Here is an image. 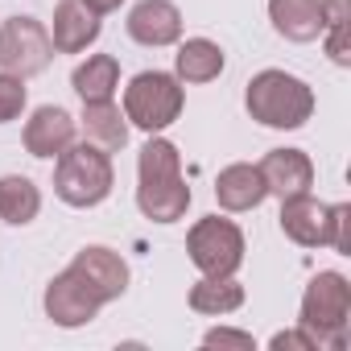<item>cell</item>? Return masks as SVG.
<instances>
[{"mask_svg": "<svg viewBox=\"0 0 351 351\" xmlns=\"http://www.w3.org/2000/svg\"><path fill=\"white\" fill-rule=\"evenodd\" d=\"M136 173H141V186H136V207L145 219L153 223H178L191 207V186L182 178V153L173 141L149 132L141 157H136Z\"/></svg>", "mask_w": 351, "mask_h": 351, "instance_id": "6da1fadb", "label": "cell"}, {"mask_svg": "<svg viewBox=\"0 0 351 351\" xmlns=\"http://www.w3.org/2000/svg\"><path fill=\"white\" fill-rule=\"evenodd\" d=\"M244 108L265 128H302L314 116V91L306 79L285 71H261L248 79Z\"/></svg>", "mask_w": 351, "mask_h": 351, "instance_id": "7a4b0ae2", "label": "cell"}, {"mask_svg": "<svg viewBox=\"0 0 351 351\" xmlns=\"http://www.w3.org/2000/svg\"><path fill=\"white\" fill-rule=\"evenodd\" d=\"M112 157L83 141V145H66L58 153V165H54V195L66 203V207H99L108 195H112Z\"/></svg>", "mask_w": 351, "mask_h": 351, "instance_id": "3957f363", "label": "cell"}, {"mask_svg": "<svg viewBox=\"0 0 351 351\" xmlns=\"http://www.w3.org/2000/svg\"><path fill=\"white\" fill-rule=\"evenodd\" d=\"M347 318H351V285L343 273L322 269L310 277L302 293V318L298 326L318 343V347H343L347 343Z\"/></svg>", "mask_w": 351, "mask_h": 351, "instance_id": "277c9868", "label": "cell"}, {"mask_svg": "<svg viewBox=\"0 0 351 351\" xmlns=\"http://www.w3.org/2000/svg\"><path fill=\"white\" fill-rule=\"evenodd\" d=\"M182 83L178 75H165V71H141L128 87H124V116L128 124L145 128V132H161L173 120L182 116Z\"/></svg>", "mask_w": 351, "mask_h": 351, "instance_id": "5b68a950", "label": "cell"}, {"mask_svg": "<svg viewBox=\"0 0 351 351\" xmlns=\"http://www.w3.org/2000/svg\"><path fill=\"white\" fill-rule=\"evenodd\" d=\"M186 252L203 277H236V269L244 265V232L232 219L207 215L191 228Z\"/></svg>", "mask_w": 351, "mask_h": 351, "instance_id": "8992f818", "label": "cell"}, {"mask_svg": "<svg viewBox=\"0 0 351 351\" xmlns=\"http://www.w3.org/2000/svg\"><path fill=\"white\" fill-rule=\"evenodd\" d=\"M50 58H54V42L38 17H9L0 25V71L5 75L34 79L50 66Z\"/></svg>", "mask_w": 351, "mask_h": 351, "instance_id": "52a82bcc", "label": "cell"}, {"mask_svg": "<svg viewBox=\"0 0 351 351\" xmlns=\"http://www.w3.org/2000/svg\"><path fill=\"white\" fill-rule=\"evenodd\" d=\"M42 306H46V318L54 322V326H66V330H75V326H87L108 302L99 298V289L71 265V269H62L50 285H46V298H42Z\"/></svg>", "mask_w": 351, "mask_h": 351, "instance_id": "ba28073f", "label": "cell"}, {"mask_svg": "<svg viewBox=\"0 0 351 351\" xmlns=\"http://www.w3.org/2000/svg\"><path fill=\"white\" fill-rule=\"evenodd\" d=\"M281 232L302 248H330V207L318 203L310 191L281 199Z\"/></svg>", "mask_w": 351, "mask_h": 351, "instance_id": "9c48e42d", "label": "cell"}, {"mask_svg": "<svg viewBox=\"0 0 351 351\" xmlns=\"http://www.w3.org/2000/svg\"><path fill=\"white\" fill-rule=\"evenodd\" d=\"M261 178H265V191L277 195V199H289V195H306L314 186V161L302 153V149H273L261 157Z\"/></svg>", "mask_w": 351, "mask_h": 351, "instance_id": "30bf717a", "label": "cell"}, {"mask_svg": "<svg viewBox=\"0 0 351 351\" xmlns=\"http://www.w3.org/2000/svg\"><path fill=\"white\" fill-rule=\"evenodd\" d=\"M128 38L141 46H173L182 38V13L169 0H141L128 13Z\"/></svg>", "mask_w": 351, "mask_h": 351, "instance_id": "8fae6325", "label": "cell"}, {"mask_svg": "<svg viewBox=\"0 0 351 351\" xmlns=\"http://www.w3.org/2000/svg\"><path fill=\"white\" fill-rule=\"evenodd\" d=\"M21 141H25V153L29 157H58L75 141V116L66 108H58V104H46V108H38L25 120Z\"/></svg>", "mask_w": 351, "mask_h": 351, "instance_id": "7c38bea8", "label": "cell"}, {"mask_svg": "<svg viewBox=\"0 0 351 351\" xmlns=\"http://www.w3.org/2000/svg\"><path fill=\"white\" fill-rule=\"evenodd\" d=\"M99 17L83 5V0H58L54 5V25H50V42L54 54H83L95 38H99Z\"/></svg>", "mask_w": 351, "mask_h": 351, "instance_id": "4fadbf2b", "label": "cell"}, {"mask_svg": "<svg viewBox=\"0 0 351 351\" xmlns=\"http://www.w3.org/2000/svg\"><path fill=\"white\" fill-rule=\"evenodd\" d=\"M71 265L99 289L104 302H116L128 289V265H124V256L112 252V248H104V244H87L83 252H75Z\"/></svg>", "mask_w": 351, "mask_h": 351, "instance_id": "5bb4252c", "label": "cell"}, {"mask_svg": "<svg viewBox=\"0 0 351 351\" xmlns=\"http://www.w3.org/2000/svg\"><path fill=\"white\" fill-rule=\"evenodd\" d=\"M215 199L223 211H256L269 191H265V178H261V169L248 165V161H236L228 169H219V178H215Z\"/></svg>", "mask_w": 351, "mask_h": 351, "instance_id": "9a60e30c", "label": "cell"}, {"mask_svg": "<svg viewBox=\"0 0 351 351\" xmlns=\"http://www.w3.org/2000/svg\"><path fill=\"white\" fill-rule=\"evenodd\" d=\"M269 21L285 42H314L322 34V0H269Z\"/></svg>", "mask_w": 351, "mask_h": 351, "instance_id": "2e32d148", "label": "cell"}, {"mask_svg": "<svg viewBox=\"0 0 351 351\" xmlns=\"http://www.w3.org/2000/svg\"><path fill=\"white\" fill-rule=\"evenodd\" d=\"M223 50L211 42V38H186L173 54V75L178 83H211L223 75Z\"/></svg>", "mask_w": 351, "mask_h": 351, "instance_id": "e0dca14e", "label": "cell"}, {"mask_svg": "<svg viewBox=\"0 0 351 351\" xmlns=\"http://www.w3.org/2000/svg\"><path fill=\"white\" fill-rule=\"evenodd\" d=\"M79 124H83V136H87L91 145H99L104 153H112V149H124V145H128V116H124L112 99L83 104Z\"/></svg>", "mask_w": 351, "mask_h": 351, "instance_id": "ac0fdd59", "label": "cell"}, {"mask_svg": "<svg viewBox=\"0 0 351 351\" xmlns=\"http://www.w3.org/2000/svg\"><path fill=\"white\" fill-rule=\"evenodd\" d=\"M71 87L83 104H99V99H112L116 87H120V62L112 54H91L87 62L75 66L71 75Z\"/></svg>", "mask_w": 351, "mask_h": 351, "instance_id": "d6986e66", "label": "cell"}, {"mask_svg": "<svg viewBox=\"0 0 351 351\" xmlns=\"http://www.w3.org/2000/svg\"><path fill=\"white\" fill-rule=\"evenodd\" d=\"M38 211H42V191L29 178H21V173L0 178V219L13 228H25L38 219Z\"/></svg>", "mask_w": 351, "mask_h": 351, "instance_id": "ffe728a7", "label": "cell"}, {"mask_svg": "<svg viewBox=\"0 0 351 351\" xmlns=\"http://www.w3.org/2000/svg\"><path fill=\"white\" fill-rule=\"evenodd\" d=\"M240 306H244V285H240L236 277H203V281H195V289H191V310H195V314L219 318V314H232V310H240Z\"/></svg>", "mask_w": 351, "mask_h": 351, "instance_id": "44dd1931", "label": "cell"}, {"mask_svg": "<svg viewBox=\"0 0 351 351\" xmlns=\"http://www.w3.org/2000/svg\"><path fill=\"white\" fill-rule=\"evenodd\" d=\"M25 112V79L0 71V124H9Z\"/></svg>", "mask_w": 351, "mask_h": 351, "instance_id": "7402d4cb", "label": "cell"}, {"mask_svg": "<svg viewBox=\"0 0 351 351\" xmlns=\"http://www.w3.org/2000/svg\"><path fill=\"white\" fill-rule=\"evenodd\" d=\"M330 248L351 256V207L347 203H335L330 207Z\"/></svg>", "mask_w": 351, "mask_h": 351, "instance_id": "603a6c76", "label": "cell"}, {"mask_svg": "<svg viewBox=\"0 0 351 351\" xmlns=\"http://www.w3.org/2000/svg\"><path fill=\"white\" fill-rule=\"evenodd\" d=\"M203 343H207V347H240V351H252V347H256L248 330H232V326H215V330H207Z\"/></svg>", "mask_w": 351, "mask_h": 351, "instance_id": "cb8c5ba5", "label": "cell"}, {"mask_svg": "<svg viewBox=\"0 0 351 351\" xmlns=\"http://www.w3.org/2000/svg\"><path fill=\"white\" fill-rule=\"evenodd\" d=\"M269 347L273 351H318V343L298 326V330H277L273 339H269Z\"/></svg>", "mask_w": 351, "mask_h": 351, "instance_id": "d4e9b609", "label": "cell"}, {"mask_svg": "<svg viewBox=\"0 0 351 351\" xmlns=\"http://www.w3.org/2000/svg\"><path fill=\"white\" fill-rule=\"evenodd\" d=\"M83 5H87L95 17H108V13H116V9L124 5V0H83Z\"/></svg>", "mask_w": 351, "mask_h": 351, "instance_id": "484cf974", "label": "cell"}]
</instances>
